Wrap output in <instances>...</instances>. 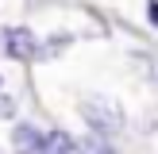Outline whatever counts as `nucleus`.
<instances>
[{"mask_svg": "<svg viewBox=\"0 0 158 154\" xmlns=\"http://www.w3.org/2000/svg\"><path fill=\"white\" fill-rule=\"evenodd\" d=\"M147 15H151V23L158 27V0H151V12H147Z\"/></svg>", "mask_w": 158, "mask_h": 154, "instance_id": "nucleus-7", "label": "nucleus"}, {"mask_svg": "<svg viewBox=\"0 0 158 154\" xmlns=\"http://www.w3.org/2000/svg\"><path fill=\"white\" fill-rule=\"evenodd\" d=\"M39 139H43V131H35L31 123H15V127H12L15 154H39Z\"/></svg>", "mask_w": 158, "mask_h": 154, "instance_id": "nucleus-3", "label": "nucleus"}, {"mask_svg": "<svg viewBox=\"0 0 158 154\" xmlns=\"http://www.w3.org/2000/svg\"><path fill=\"white\" fill-rule=\"evenodd\" d=\"M73 154H116V146L104 143V135H85L73 143Z\"/></svg>", "mask_w": 158, "mask_h": 154, "instance_id": "nucleus-5", "label": "nucleus"}, {"mask_svg": "<svg viewBox=\"0 0 158 154\" xmlns=\"http://www.w3.org/2000/svg\"><path fill=\"white\" fill-rule=\"evenodd\" d=\"M39 154H73V139L66 131H46L39 139Z\"/></svg>", "mask_w": 158, "mask_h": 154, "instance_id": "nucleus-4", "label": "nucleus"}, {"mask_svg": "<svg viewBox=\"0 0 158 154\" xmlns=\"http://www.w3.org/2000/svg\"><path fill=\"white\" fill-rule=\"evenodd\" d=\"M0 116H15V100L12 96H0Z\"/></svg>", "mask_w": 158, "mask_h": 154, "instance_id": "nucleus-6", "label": "nucleus"}, {"mask_svg": "<svg viewBox=\"0 0 158 154\" xmlns=\"http://www.w3.org/2000/svg\"><path fill=\"white\" fill-rule=\"evenodd\" d=\"M81 116L93 123V135H100V131L116 135V131L123 127L120 108H116V104H104V100H85V104H81Z\"/></svg>", "mask_w": 158, "mask_h": 154, "instance_id": "nucleus-1", "label": "nucleus"}, {"mask_svg": "<svg viewBox=\"0 0 158 154\" xmlns=\"http://www.w3.org/2000/svg\"><path fill=\"white\" fill-rule=\"evenodd\" d=\"M4 50H8V58H15V62H31V58L39 54V38L31 35L27 27H8Z\"/></svg>", "mask_w": 158, "mask_h": 154, "instance_id": "nucleus-2", "label": "nucleus"}]
</instances>
